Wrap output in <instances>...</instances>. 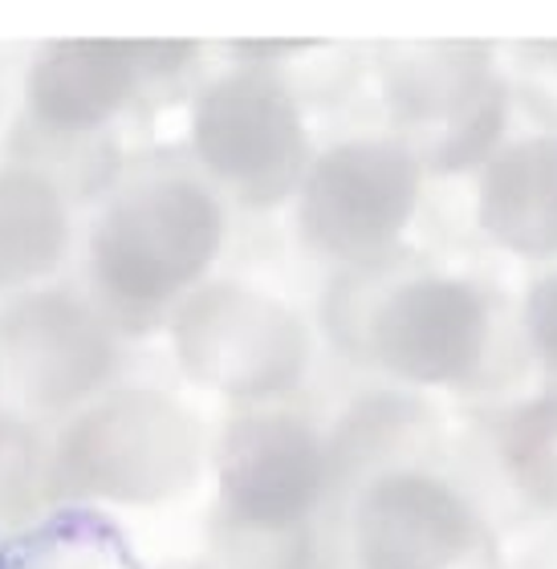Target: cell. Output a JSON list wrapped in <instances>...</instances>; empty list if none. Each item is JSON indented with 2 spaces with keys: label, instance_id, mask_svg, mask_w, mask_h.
<instances>
[{
  "label": "cell",
  "instance_id": "obj_11",
  "mask_svg": "<svg viewBox=\"0 0 557 569\" xmlns=\"http://www.w3.org/2000/svg\"><path fill=\"white\" fill-rule=\"evenodd\" d=\"M473 521L460 497L424 472H391L367 488L355 517L367 569H448L468 546Z\"/></svg>",
  "mask_w": 557,
  "mask_h": 569
},
{
  "label": "cell",
  "instance_id": "obj_15",
  "mask_svg": "<svg viewBox=\"0 0 557 569\" xmlns=\"http://www.w3.org/2000/svg\"><path fill=\"white\" fill-rule=\"evenodd\" d=\"M37 448L24 436V427L0 423V517H12L29 500L33 485Z\"/></svg>",
  "mask_w": 557,
  "mask_h": 569
},
{
  "label": "cell",
  "instance_id": "obj_5",
  "mask_svg": "<svg viewBox=\"0 0 557 569\" xmlns=\"http://www.w3.org/2000/svg\"><path fill=\"white\" fill-rule=\"evenodd\" d=\"M191 142L208 171L249 203L289 196L306 159V127L294 94L269 73H232L196 107Z\"/></svg>",
  "mask_w": 557,
  "mask_h": 569
},
{
  "label": "cell",
  "instance_id": "obj_6",
  "mask_svg": "<svg viewBox=\"0 0 557 569\" xmlns=\"http://www.w3.org/2000/svg\"><path fill=\"white\" fill-rule=\"evenodd\" d=\"M382 82L395 110L416 122H448L436 167L476 163L505 122V94L493 82V53L485 46H391L382 49Z\"/></svg>",
  "mask_w": 557,
  "mask_h": 569
},
{
  "label": "cell",
  "instance_id": "obj_12",
  "mask_svg": "<svg viewBox=\"0 0 557 569\" xmlns=\"http://www.w3.org/2000/svg\"><path fill=\"white\" fill-rule=\"evenodd\" d=\"M480 228L521 257L557 252V134L500 151L480 179Z\"/></svg>",
  "mask_w": 557,
  "mask_h": 569
},
{
  "label": "cell",
  "instance_id": "obj_16",
  "mask_svg": "<svg viewBox=\"0 0 557 569\" xmlns=\"http://www.w3.org/2000/svg\"><path fill=\"white\" fill-rule=\"evenodd\" d=\"M525 326H529V338H534L537 355L557 370V273L541 277V281L534 284L529 306H525Z\"/></svg>",
  "mask_w": 557,
  "mask_h": 569
},
{
  "label": "cell",
  "instance_id": "obj_13",
  "mask_svg": "<svg viewBox=\"0 0 557 569\" xmlns=\"http://www.w3.org/2000/svg\"><path fill=\"white\" fill-rule=\"evenodd\" d=\"M70 244V212L41 171H0V289H21L58 269Z\"/></svg>",
  "mask_w": 557,
  "mask_h": 569
},
{
  "label": "cell",
  "instance_id": "obj_7",
  "mask_svg": "<svg viewBox=\"0 0 557 569\" xmlns=\"http://www.w3.org/2000/svg\"><path fill=\"white\" fill-rule=\"evenodd\" d=\"M0 355L17 391L41 411L78 403L115 367V342L95 309L70 293H24L0 313Z\"/></svg>",
  "mask_w": 557,
  "mask_h": 569
},
{
  "label": "cell",
  "instance_id": "obj_1",
  "mask_svg": "<svg viewBox=\"0 0 557 569\" xmlns=\"http://www.w3.org/2000/svg\"><path fill=\"white\" fill-rule=\"evenodd\" d=\"M200 423L155 391H122L86 407L53 456V485L66 497L110 505H159L191 488L200 472Z\"/></svg>",
  "mask_w": 557,
  "mask_h": 569
},
{
  "label": "cell",
  "instance_id": "obj_10",
  "mask_svg": "<svg viewBox=\"0 0 557 569\" xmlns=\"http://www.w3.org/2000/svg\"><path fill=\"white\" fill-rule=\"evenodd\" d=\"M196 49L183 41H53L29 66V107L58 131H90L151 73H176Z\"/></svg>",
  "mask_w": 557,
  "mask_h": 569
},
{
  "label": "cell",
  "instance_id": "obj_3",
  "mask_svg": "<svg viewBox=\"0 0 557 569\" xmlns=\"http://www.w3.org/2000/svg\"><path fill=\"white\" fill-rule=\"evenodd\" d=\"M176 355L191 379L228 399H265L306 375L309 333L294 309L249 284H208L179 309Z\"/></svg>",
  "mask_w": 557,
  "mask_h": 569
},
{
  "label": "cell",
  "instance_id": "obj_2",
  "mask_svg": "<svg viewBox=\"0 0 557 569\" xmlns=\"http://www.w3.org/2000/svg\"><path fill=\"white\" fill-rule=\"evenodd\" d=\"M220 237V203L191 179H163L131 191L98 220L90 269L115 306L155 309L212 264Z\"/></svg>",
  "mask_w": 557,
  "mask_h": 569
},
{
  "label": "cell",
  "instance_id": "obj_14",
  "mask_svg": "<svg viewBox=\"0 0 557 569\" xmlns=\"http://www.w3.org/2000/svg\"><path fill=\"white\" fill-rule=\"evenodd\" d=\"M505 460L529 497L557 509V395L525 407L513 419L505 436Z\"/></svg>",
  "mask_w": 557,
  "mask_h": 569
},
{
  "label": "cell",
  "instance_id": "obj_9",
  "mask_svg": "<svg viewBox=\"0 0 557 569\" xmlns=\"http://www.w3.org/2000/svg\"><path fill=\"white\" fill-rule=\"evenodd\" d=\"M330 460L318 436L294 416H249L225 431L220 492L249 529L285 533L321 497Z\"/></svg>",
  "mask_w": 557,
  "mask_h": 569
},
{
  "label": "cell",
  "instance_id": "obj_8",
  "mask_svg": "<svg viewBox=\"0 0 557 569\" xmlns=\"http://www.w3.org/2000/svg\"><path fill=\"white\" fill-rule=\"evenodd\" d=\"M488 309L473 284L419 277L382 297L370 318V350L407 382H456L485 358Z\"/></svg>",
  "mask_w": 557,
  "mask_h": 569
},
{
  "label": "cell",
  "instance_id": "obj_4",
  "mask_svg": "<svg viewBox=\"0 0 557 569\" xmlns=\"http://www.w3.org/2000/svg\"><path fill=\"white\" fill-rule=\"evenodd\" d=\"M419 159L399 142L355 139L321 154L301 191V228L330 257L362 261L407 228L419 200Z\"/></svg>",
  "mask_w": 557,
  "mask_h": 569
},
{
  "label": "cell",
  "instance_id": "obj_17",
  "mask_svg": "<svg viewBox=\"0 0 557 569\" xmlns=\"http://www.w3.org/2000/svg\"><path fill=\"white\" fill-rule=\"evenodd\" d=\"M534 58L541 61V73H549V78H554V90H557V46L534 49Z\"/></svg>",
  "mask_w": 557,
  "mask_h": 569
}]
</instances>
